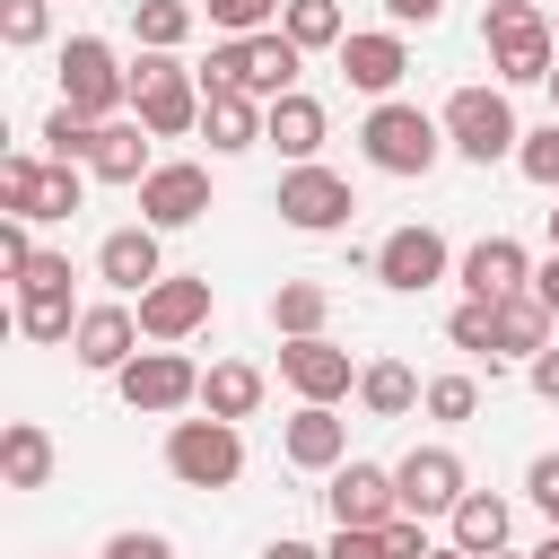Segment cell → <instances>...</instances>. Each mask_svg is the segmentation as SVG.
I'll list each match as a JSON object with an SVG mask.
<instances>
[{"mask_svg":"<svg viewBox=\"0 0 559 559\" xmlns=\"http://www.w3.org/2000/svg\"><path fill=\"white\" fill-rule=\"evenodd\" d=\"M550 323H559V314H550L533 288H524V297H498V358H524V367H533V358L550 349Z\"/></svg>","mask_w":559,"mask_h":559,"instance_id":"4316f807","label":"cell"},{"mask_svg":"<svg viewBox=\"0 0 559 559\" xmlns=\"http://www.w3.org/2000/svg\"><path fill=\"white\" fill-rule=\"evenodd\" d=\"M524 559H559V533H542V542H533V550H524Z\"/></svg>","mask_w":559,"mask_h":559,"instance_id":"f907efd6","label":"cell"},{"mask_svg":"<svg viewBox=\"0 0 559 559\" xmlns=\"http://www.w3.org/2000/svg\"><path fill=\"white\" fill-rule=\"evenodd\" d=\"M524 384H533V393H542V402H559V349H542V358H533V367H524Z\"/></svg>","mask_w":559,"mask_h":559,"instance_id":"7dc6e473","label":"cell"},{"mask_svg":"<svg viewBox=\"0 0 559 559\" xmlns=\"http://www.w3.org/2000/svg\"><path fill=\"white\" fill-rule=\"evenodd\" d=\"M428 550H437V542H428L419 515H393V524H384V559H428Z\"/></svg>","mask_w":559,"mask_h":559,"instance_id":"b9f144b4","label":"cell"},{"mask_svg":"<svg viewBox=\"0 0 559 559\" xmlns=\"http://www.w3.org/2000/svg\"><path fill=\"white\" fill-rule=\"evenodd\" d=\"M192 26H201L192 0H131V35H140V52H175V44H192Z\"/></svg>","mask_w":559,"mask_h":559,"instance_id":"1f68e13d","label":"cell"},{"mask_svg":"<svg viewBox=\"0 0 559 559\" xmlns=\"http://www.w3.org/2000/svg\"><path fill=\"white\" fill-rule=\"evenodd\" d=\"M87 148H96V122L70 114V105H52V114H44V157H52V166H87Z\"/></svg>","mask_w":559,"mask_h":559,"instance_id":"836d02e7","label":"cell"},{"mask_svg":"<svg viewBox=\"0 0 559 559\" xmlns=\"http://www.w3.org/2000/svg\"><path fill=\"white\" fill-rule=\"evenodd\" d=\"M17 288H70V253H35Z\"/></svg>","mask_w":559,"mask_h":559,"instance_id":"f6af8a7d","label":"cell"},{"mask_svg":"<svg viewBox=\"0 0 559 559\" xmlns=\"http://www.w3.org/2000/svg\"><path fill=\"white\" fill-rule=\"evenodd\" d=\"M445 533H454V550H472V559H498V550H507V533H515V507H507L498 489H472V498L445 515Z\"/></svg>","mask_w":559,"mask_h":559,"instance_id":"d4e9b609","label":"cell"},{"mask_svg":"<svg viewBox=\"0 0 559 559\" xmlns=\"http://www.w3.org/2000/svg\"><path fill=\"white\" fill-rule=\"evenodd\" d=\"M533 297L559 314V253H550V262H533Z\"/></svg>","mask_w":559,"mask_h":559,"instance_id":"c3c4849f","label":"cell"},{"mask_svg":"<svg viewBox=\"0 0 559 559\" xmlns=\"http://www.w3.org/2000/svg\"><path fill=\"white\" fill-rule=\"evenodd\" d=\"M280 35L297 52H341L349 44V17H341V0H288L280 9Z\"/></svg>","mask_w":559,"mask_h":559,"instance_id":"4dcf8cb0","label":"cell"},{"mask_svg":"<svg viewBox=\"0 0 559 559\" xmlns=\"http://www.w3.org/2000/svg\"><path fill=\"white\" fill-rule=\"evenodd\" d=\"M472 411H480L472 376H428V419H472Z\"/></svg>","mask_w":559,"mask_h":559,"instance_id":"f35d334b","label":"cell"},{"mask_svg":"<svg viewBox=\"0 0 559 559\" xmlns=\"http://www.w3.org/2000/svg\"><path fill=\"white\" fill-rule=\"evenodd\" d=\"M349 210H358L349 175H332V166H288L280 175V218L297 236H332V227H349Z\"/></svg>","mask_w":559,"mask_h":559,"instance_id":"7c38bea8","label":"cell"},{"mask_svg":"<svg viewBox=\"0 0 559 559\" xmlns=\"http://www.w3.org/2000/svg\"><path fill=\"white\" fill-rule=\"evenodd\" d=\"M262 559H323L314 542H297V533H280V542H262Z\"/></svg>","mask_w":559,"mask_h":559,"instance_id":"681fc988","label":"cell"},{"mask_svg":"<svg viewBox=\"0 0 559 559\" xmlns=\"http://www.w3.org/2000/svg\"><path fill=\"white\" fill-rule=\"evenodd\" d=\"M0 480H9V489H44V480H52V437H44L35 419H9V428H0Z\"/></svg>","mask_w":559,"mask_h":559,"instance_id":"83f0119b","label":"cell"},{"mask_svg":"<svg viewBox=\"0 0 559 559\" xmlns=\"http://www.w3.org/2000/svg\"><path fill=\"white\" fill-rule=\"evenodd\" d=\"M61 105L87 114V122H114V114L131 105V70L114 61L105 35H70V44H61Z\"/></svg>","mask_w":559,"mask_h":559,"instance_id":"52a82bcc","label":"cell"},{"mask_svg":"<svg viewBox=\"0 0 559 559\" xmlns=\"http://www.w3.org/2000/svg\"><path fill=\"white\" fill-rule=\"evenodd\" d=\"M280 454H288L297 472H341V463H349V419H341L332 402H297L288 428H280Z\"/></svg>","mask_w":559,"mask_h":559,"instance_id":"ffe728a7","label":"cell"},{"mask_svg":"<svg viewBox=\"0 0 559 559\" xmlns=\"http://www.w3.org/2000/svg\"><path fill=\"white\" fill-rule=\"evenodd\" d=\"M445 341L472 349V358H498V306H489V297H463V306L445 314Z\"/></svg>","mask_w":559,"mask_h":559,"instance_id":"e575fe53","label":"cell"},{"mask_svg":"<svg viewBox=\"0 0 559 559\" xmlns=\"http://www.w3.org/2000/svg\"><path fill=\"white\" fill-rule=\"evenodd\" d=\"M44 35H52V0H0V44L9 52L44 44Z\"/></svg>","mask_w":559,"mask_h":559,"instance_id":"8d00e7d4","label":"cell"},{"mask_svg":"<svg viewBox=\"0 0 559 559\" xmlns=\"http://www.w3.org/2000/svg\"><path fill=\"white\" fill-rule=\"evenodd\" d=\"M280 384L297 393V402H341V393H358V358L341 349V341H280Z\"/></svg>","mask_w":559,"mask_h":559,"instance_id":"9a60e30c","label":"cell"},{"mask_svg":"<svg viewBox=\"0 0 559 559\" xmlns=\"http://www.w3.org/2000/svg\"><path fill=\"white\" fill-rule=\"evenodd\" d=\"M0 210L9 218H70L79 210V166H52V157L9 148L0 157Z\"/></svg>","mask_w":559,"mask_h":559,"instance_id":"ba28073f","label":"cell"},{"mask_svg":"<svg viewBox=\"0 0 559 559\" xmlns=\"http://www.w3.org/2000/svg\"><path fill=\"white\" fill-rule=\"evenodd\" d=\"M131 114H140L157 140L201 131V70H183L175 52H140V61H131Z\"/></svg>","mask_w":559,"mask_h":559,"instance_id":"5b68a950","label":"cell"},{"mask_svg":"<svg viewBox=\"0 0 559 559\" xmlns=\"http://www.w3.org/2000/svg\"><path fill=\"white\" fill-rule=\"evenodd\" d=\"M201 140H210V157H245V148H262V105L236 96V87H201Z\"/></svg>","mask_w":559,"mask_h":559,"instance_id":"603a6c76","label":"cell"},{"mask_svg":"<svg viewBox=\"0 0 559 559\" xmlns=\"http://www.w3.org/2000/svg\"><path fill=\"white\" fill-rule=\"evenodd\" d=\"M166 472L183 480V489H236L245 480V437H236V419H175L166 428Z\"/></svg>","mask_w":559,"mask_h":559,"instance_id":"8992f818","label":"cell"},{"mask_svg":"<svg viewBox=\"0 0 559 559\" xmlns=\"http://www.w3.org/2000/svg\"><path fill=\"white\" fill-rule=\"evenodd\" d=\"M515 166H524V183H542V192H559V114H550L542 131H524V148H515Z\"/></svg>","mask_w":559,"mask_h":559,"instance_id":"74e56055","label":"cell"},{"mask_svg":"<svg viewBox=\"0 0 559 559\" xmlns=\"http://www.w3.org/2000/svg\"><path fill=\"white\" fill-rule=\"evenodd\" d=\"M550 253H559V210H550Z\"/></svg>","mask_w":559,"mask_h":559,"instance_id":"db71d44e","label":"cell"},{"mask_svg":"<svg viewBox=\"0 0 559 559\" xmlns=\"http://www.w3.org/2000/svg\"><path fill=\"white\" fill-rule=\"evenodd\" d=\"M498 559H515V550H498Z\"/></svg>","mask_w":559,"mask_h":559,"instance_id":"11a10c76","label":"cell"},{"mask_svg":"<svg viewBox=\"0 0 559 559\" xmlns=\"http://www.w3.org/2000/svg\"><path fill=\"white\" fill-rule=\"evenodd\" d=\"M297 44L271 26V35H218L210 44V61H201V87H236V96H253V105H280V96H297Z\"/></svg>","mask_w":559,"mask_h":559,"instance_id":"7a4b0ae2","label":"cell"},{"mask_svg":"<svg viewBox=\"0 0 559 559\" xmlns=\"http://www.w3.org/2000/svg\"><path fill=\"white\" fill-rule=\"evenodd\" d=\"M332 61H341V79H349L358 96L384 105V96L402 87V70H411V44H402V26H349V44H341Z\"/></svg>","mask_w":559,"mask_h":559,"instance_id":"2e32d148","label":"cell"},{"mask_svg":"<svg viewBox=\"0 0 559 559\" xmlns=\"http://www.w3.org/2000/svg\"><path fill=\"white\" fill-rule=\"evenodd\" d=\"M384 17H393V26H437L445 0H384Z\"/></svg>","mask_w":559,"mask_h":559,"instance_id":"bcb514c9","label":"cell"},{"mask_svg":"<svg viewBox=\"0 0 559 559\" xmlns=\"http://www.w3.org/2000/svg\"><path fill=\"white\" fill-rule=\"evenodd\" d=\"M393 489H402V515H454L463 498H472V480H463V454L454 445H411L402 463H393Z\"/></svg>","mask_w":559,"mask_h":559,"instance_id":"8fae6325","label":"cell"},{"mask_svg":"<svg viewBox=\"0 0 559 559\" xmlns=\"http://www.w3.org/2000/svg\"><path fill=\"white\" fill-rule=\"evenodd\" d=\"M280 9H288V0H201V17H210L218 35H236V44H245V35H271Z\"/></svg>","mask_w":559,"mask_h":559,"instance_id":"d590c367","label":"cell"},{"mask_svg":"<svg viewBox=\"0 0 559 559\" xmlns=\"http://www.w3.org/2000/svg\"><path fill=\"white\" fill-rule=\"evenodd\" d=\"M524 498H533V507L550 515V533H559V454H533V463H524Z\"/></svg>","mask_w":559,"mask_h":559,"instance_id":"ab89813d","label":"cell"},{"mask_svg":"<svg viewBox=\"0 0 559 559\" xmlns=\"http://www.w3.org/2000/svg\"><path fill=\"white\" fill-rule=\"evenodd\" d=\"M323 314H332V288H323V280H280V288H271V323H280V341H314Z\"/></svg>","mask_w":559,"mask_h":559,"instance_id":"f1b7e54d","label":"cell"},{"mask_svg":"<svg viewBox=\"0 0 559 559\" xmlns=\"http://www.w3.org/2000/svg\"><path fill=\"white\" fill-rule=\"evenodd\" d=\"M367 271H376L384 288L419 297V288H437V280L454 271V253H445V236H437V227H393V236L367 253Z\"/></svg>","mask_w":559,"mask_h":559,"instance_id":"5bb4252c","label":"cell"},{"mask_svg":"<svg viewBox=\"0 0 559 559\" xmlns=\"http://www.w3.org/2000/svg\"><path fill=\"white\" fill-rule=\"evenodd\" d=\"M550 35H559V17H550Z\"/></svg>","mask_w":559,"mask_h":559,"instance_id":"9f6ffc18","label":"cell"},{"mask_svg":"<svg viewBox=\"0 0 559 559\" xmlns=\"http://www.w3.org/2000/svg\"><path fill=\"white\" fill-rule=\"evenodd\" d=\"M323 131H332V114L297 87V96H280V105H262V140L288 157V166H314V148H323Z\"/></svg>","mask_w":559,"mask_h":559,"instance_id":"cb8c5ba5","label":"cell"},{"mask_svg":"<svg viewBox=\"0 0 559 559\" xmlns=\"http://www.w3.org/2000/svg\"><path fill=\"white\" fill-rule=\"evenodd\" d=\"M323 507H332V524H349V533H384L393 515H402V489H393V472L384 463H341L332 480H323Z\"/></svg>","mask_w":559,"mask_h":559,"instance_id":"4fadbf2b","label":"cell"},{"mask_svg":"<svg viewBox=\"0 0 559 559\" xmlns=\"http://www.w3.org/2000/svg\"><path fill=\"white\" fill-rule=\"evenodd\" d=\"M437 122H445V148H454V157H472V166H498V157H515V148H524V122H515L507 87H454Z\"/></svg>","mask_w":559,"mask_h":559,"instance_id":"277c9868","label":"cell"},{"mask_svg":"<svg viewBox=\"0 0 559 559\" xmlns=\"http://www.w3.org/2000/svg\"><path fill=\"white\" fill-rule=\"evenodd\" d=\"M70 358H79L87 376H122V367L140 358V314H131L122 297L87 306V314H79V332H70Z\"/></svg>","mask_w":559,"mask_h":559,"instance_id":"ac0fdd59","label":"cell"},{"mask_svg":"<svg viewBox=\"0 0 559 559\" xmlns=\"http://www.w3.org/2000/svg\"><path fill=\"white\" fill-rule=\"evenodd\" d=\"M358 402H367V419H402V411L428 402V393H419V376H411L402 358H367V367H358Z\"/></svg>","mask_w":559,"mask_h":559,"instance_id":"f546056e","label":"cell"},{"mask_svg":"<svg viewBox=\"0 0 559 559\" xmlns=\"http://www.w3.org/2000/svg\"><path fill=\"white\" fill-rule=\"evenodd\" d=\"M87 306H70V288H17V332L26 341H70Z\"/></svg>","mask_w":559,"mask_h":559,"instance_id":"d6a6232c","label":"cell"},{"mask_svg":"<svg viewBox=\"0 0 559 559\" xmlns=\"http://www.w3.org/2000/svg\"><path fill=\"white\" fill-rule=\"evenodd\" d=\"M428 559H472V550H454V542H437V550H428Z\"/></svg>","mask_w":559,"mask_h":559,"instance_id":"816d5d0a","label":"cell"},{"mask_svg":"<svg viewBox=\"0 0 559 559\" xmlns=\"http://www.w3.org/2000/svg\"><path fill=\"white\" fill-rule=\"evenodd\" d=\"M148 140H157V131H148L140 114H114V122H96V148H87V175H96V183H131V192H140V183L157 175V157H148Z\"/></svg>","mask_w":559,"mask_h":559,"instance_id":"44dd1931","label":"cell"},{"mask_svg":"<svg viewBox=\"0 0 559 559\" xmlns=\"http://www.w3.org/2000/svg\"><path fill=\"white\" fill-rule=\"evenodd\" d=\"M323 559H384V533H349V524H332Z\"/></svg>","mask_w":559,"mask_h":559,"instance_id":"ee69618b","label":"cell"},{"mask_svg":"<svg viewBox=\"0 0 559 559\" xmlns=\"http://www.w3.org/2000/svg\"><path fill=\"white\" fill-rule=\"evenodd\" d=\"M262 393H271V376H262L253 358H218V367L201 376V411H210V419H253Z\"/></svg>","mask_w":559,"mask_h":559,"instance_id":"484cf974","label":"cell"},{"mask_svg":"<svg viewBox=\"0 0 559 559\" xmlns=\"http://www.w3.org/2000/svg\"><path fill=\"white\" fill-rule=\"evenodd\" d=\"M26 262H35V218H0V271L26 280Z\"/></svg>","mask_w":559,"mask_h":559,"instance_id":"60d3db41","label":"cell"},{"mask_svg":"<svg viewBox=\"0 0 559 559\" xmlns=\"http://www.w3.org/2000/svg\"><path fill=\"white\" fill-rule=\"evenodd\" d=\"M454 280H463V297H524L533 288V253L515 245V236H480V245H463V262H454Z\"/></svg>","mask_w":559,"mask_h":559,"instance_id":"d6986e66","label":"cell"},{"mask_svg":"<svg viewBox=\"0 0 559 559\" xmlns=\"http://www.w3.org/2000/svg\"><path fill=\"white\" fill-rule=\"evenodd\" d=\"M96 280H105L114 297H148V288L166 280V253H157V227H114V236L96 245Z\"/></svg>","mask_w":559,"mask_h":559,"instance_id":"7402d4cb","label":"cell"},{"mask_svg":"<svg viewBox=\"0 0 559 559\" xmlns=\"http://www.w3.org/2000/svg\"><path fill=\"white\" fill-rule=\"evenodd\" d=\"M550 114H559V70H550Z\"/></svg>","mask_w":559,"mask_h":559,"instance_id":"f5cc1de1","label":"cell"},{"mask_svg":"<svg viewBox=\"0 0 559 559\" xmlns=\"http://www.w3.org/2000/svg\"><path fill=\"white\" fill-rule=\"evenodd\" d=\"M358 148H367L376 175H428V166L445 157V122L419 114V105H402V96H384V105H367Z\"/></svg>","mask_w":559,"mask_h":559,"instance_id":"3957f363","label":"cell"},{"mask_svg":"<svg viewBox=\"0 0 559 559\" xmlns=\"http://www.w3.org/2000/svg\"><path fill=\"white\" fill-rule=\"evenodd\" d=\"M480 44H489L498 87H550V70H559V35H550V9L542 0H489Z\"/></svg>","mask_w":559,"mask_h":559,"instance_id":"6da1fadb","label":"cell"},{"mask_svg":"<svg viewBox=\"0 0 559 559\" xmlns=\"http://www.w3.org/2000/svg\"><path fill=\"white\" fill-rule=\"evenodd\" d=\"M210 210V166H192V157H157V175L140 183V227H192Z\"/></svg>","mask_w":559,"mask_h":559,"instance_id":"e0dca14e","label":"cell"},{"mask_svg":"<svg viewBox=\"0 0 559 559\" xmlns=\"http://www.w3.org/2000/svg\"><path fill=\"white\" fill-rule=\"evenodd\" d=\"M114 393H122L131 411H148V419H175V411L201 402V367H192L183 349H140V358L114 376Z\"/></svg>","mask_w":559,"mask_h":559,"instance_id":"9c48e42d","label":"cell"},{"mask_svg":"<svg viewBox=\"0 0 559 559\" xmlns=\"http://www.w3.org/2000/svg\"><path fill=\"white\" fill-rule=\"evenodd\" d=\"M105 559H175V542H166V533H148V524H131V533H114V542H105Z\"/></svg>","mask_w":559,"mask_h":559,"instance_id":"7bdbcfd3","label":"cell"},{"mask_svg":"<svg viewBox=\"0 0 559 559\" xmlns=\"http://www.w3.org/2000/svg\"><path fill=\"white\" fill-rule=\"evenodd\" d=\"M131 314H140V341H148V349L192 341V332L210 323V271H166V280H157Z\"/></svg>","mask_w":559,"mask_h":559,"instance_id":"30bf717a","label":"cell"}]
</instances>
